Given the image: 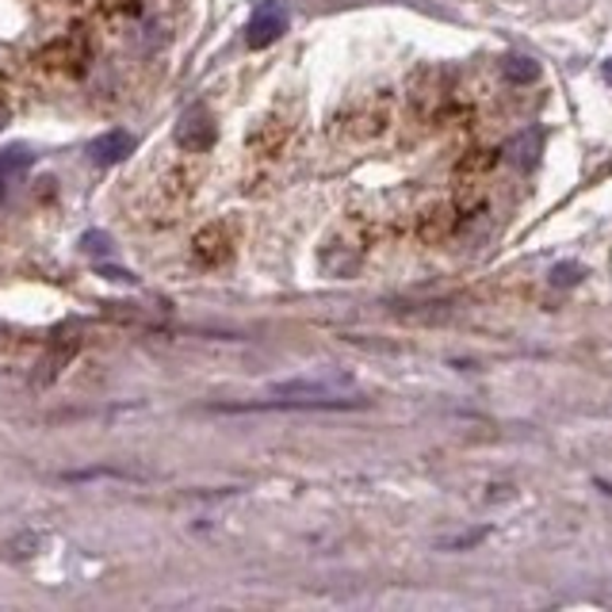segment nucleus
<instances>
[{
  "instance_id": "nucleus-15",
  "label": "nucleus",
  "mask_w": 612,
  "mask_h": 612,
  "mask_svg": "<svg viewBox=\"0 0 612 612\" xmlns=\"http://www.w3.org/2000/svg\"><path fill=\"white\" fill-rule=\"evenodd\" d=\"M605 77L612 80V62H609V66H605Z\"/></svg>"
},
{
  "instance_id": "nucleus-3",
  "label": "nucleus",
  "mask_w": 612,
  "mask_h": 612,
  "mask_svg": "<svg viewBox=\"0 0 612 612\" xmlns=\"http://www.w3.org/2000/svg\"><path fill=\"white\" fill-rule=\"evenodd\" d=\"M215 139H219V127H215V116L204 108V103L188 108L181 116V123H176V142H181L188 153H207L215 146Z\"/></svg>"
},
{
  "instance_id": "nucleus-10",
  "label": "nucleus",
  "mask_w": 612,
  "mask_h": 612,
  "mask_svg": "<svg viewBox=\"0 0 612 612\" xmlns=\"http://www.w3.org/2000/svg\"><path fill=\"white\" fill-rule=\"evenodd\" d=\"M31 165H35V153H31L28 146L0 150V188H4V184H12L20 173H28Z\"/></svg>"
},
{
  "instance_id": "nucleus-11",
  "label": "nucleus",
  "mask_w": 612,
  "mask_h": 612,
  "mask_svg": "<svg viewBox=\"0 0 612 612\" xmlns=\"http://www.w3.org/2000/svg\"><path fill=\"white\" fill-rule=\"evenodd\" d=\"M498 157H502L498 150H471V153H463V157L456 161V176H459V181H463V176H487L490 168L498 165Z\"/></svg>"
},
{
  "instance_id": "nucleus-5",
  "label": "nucleus",
  "mask_w": 612,
  "mask_h": 612,
  "mask_svg": "<svg viewBox=\"0 0 612 612\" xmlns=\"http://www.w3.org/2000/svg\"><path fill=\"white\" fill-rule=\"evenodd\" d=\"M459 219L463 215L456 211V204H437V207H425L422 219H417V238L429 241V245H440V241H448L459 227Z\"/></svg>"
},
{
  "instance_id": "nucleus-13",
  "label": "nucleus",
  "mask_w": 612,
  "mask_h": 612,
  "mask_svg": "<svg viewBox=\"0 0 612 612\" xmlns=\"http://www.w3.org/2000/svg\"><path fill=\"white\" fill-rule=\"evenodd\" d=\"M502 74L510 80H533L536 77V62L533 58H505Z\"/></svg>"
},
{
  "instance_id": "nucleus-2",
  "label": "nucleus",
  "mask_w": 612,
  "mask_h": 612,
  "mask_svg": "<svg viewBox=\"0 0 612 612\" xmlns=\"http://www.w3.org/2000/svg\"><path fill=\"white\" fill-rule=\"evenodd\" d=\"M386 123H391V96H364L337 116V134L349 142H372L386 131Z\"/></svg>"
},
{
  "instance_id": "nucleus-12",
  "label": "nucleus",
  "mask_w": 612,
  "mask_h": 612,
  "mask_svg": "<svg viewBox=\"0 0 612 612\" xmlns=\"http://www.w3.org/2000/svg\"><path fill=\"white\" fill-rule=\"evenodd\" d=\"M536 150H539V134H521V139H513L510 146H505V153H510L517 165H533Z\"/></svg>"
},
{
  "instance_id": "nucleus-9",
  "label": "nucleus",
  "mask_w": 612,
  "mask_h": 612,
  "mask_svg": "<svg viewBox=\"0 0 612 612\" xmlns=\"http://www.w3.org/2000/svg\"><path fill=\"white\" fill-rule=\"evenodd\" d=\"M452 204H456V211L463 215V219H471V215H479L482 207H487V188H482L479 176H463V181H459Z\"/></svg>"
},
{
  "instance_id": "nucleus-4",
  "label": "nucleus",
  "mask_w": 612,
  "mask_h": 612,
  "mask_svg": "<svg viewBox=\"0 0 612 612\" xmlns=\"http://www.w3.org/2000/svg\"><path fill=\"white\" fill-rule=\"evenodd\" d=\"M284 31H287V8L280 4V0H264V4L253 12V20H249L245 43L253 46V51H264V46L276 43Z\"/></svg>"
},
{
  "instance_id": "nucleus-6",
  "label": "nucleus",
  "mask_w": 612,
  "mask_h": 612,
  "mask_svg": "<svg viewBox=\"0 0 612 612\" xmlns=\"http://www.w3.org/2000/svg\"><path fill=\"white\" fill-rule=\"evenodd\" d=\"M131 153H134V134H127V131H108L88 146V157H92L96 165H119V161H127Z\"/></svg>"
},
{
  "instance_id": "nucleus-7",
  "label": "nucleus",
  "mask_w": 612,
  "mask_h": 612,
  "mask_svg": "<svg viewBox=\"0 0 612 612\" xmlns=\"http://www.w3.org/2000/svg\"><path fill=\"white\" fill-rule=\"evenodd\" d=\"M287 134H292V123H287V119H264V123L249 134V146L256 153H276L287 142Z\"/></svg>"
},
{
  "instance_id": "nucleus-1",
  "label": "nucleus",
  "mask_w": 612,
  "mask_h": 612,
  "mask_svg": "<svg viewBox=\"0 0 612 612\" xmlns=\"http://www.w3.org/2000/svg\"><path fill=\"white\" fill-rule=\"evenodd\" d=\"M345 391H349V380H341V375L337 380H287V383H272V394L284 402H269V406H295V409L364 406L360 398H345ZM233 409H264V406H222V414H233Z\"/></svg>"
},
{
  "instance_id": "nucleus-8",
  "label": "nucleus",
  "mask_w": 612,
  "mask_h": 612,
  "mask_svg": "<svg viewBox=\"0 0 612 612\" xmlns=\"http://www.w3.org/2000/svg\"><path fill=\"white\" fill-rule=\"evenodd\" d=\"M196 256H199L204 264L227 261V256H230V238H227V230H222V227H207V230L196 238Z\"/></svg>"
},
{
  "instance_id": "nucleus-14",
  "label": "nucleus",
  "mask_w": 612,
  "mask_h": 612,
  "mask_svg": "<svg viewBox=\"0 0 612 612\" xmlns=\"http://www.w3.org/2000/svg\"><path fill=\"white\" fill-rule=\"evenodd\" d=\"M578 276H582L578 264H559V269L551 272V284H578Z\"/></svg>"
}]
</instances>
